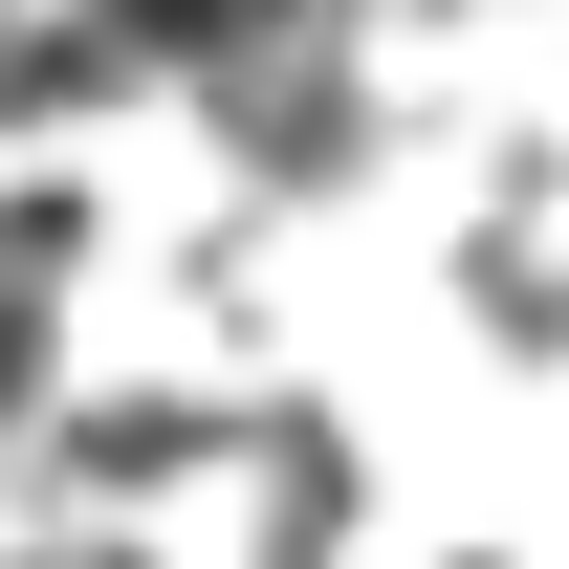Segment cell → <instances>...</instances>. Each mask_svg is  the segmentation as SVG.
I'll return each instance as SVG.
<instances>
[{
    "instance_id": "cell-1",
    "label": "cell",
    "mask_w": 569,
    "mask_h": 569,
    "mask_svg": "<svg viewBox=\"0 0 569 569\" xmlns=\"http://www.w3.org/2000/svg\"><path fill=\"white\" fill-rule=\"evenodd\" d=\"M44 569H132V548H44Z\"/></svg>"
}]
</instances>
